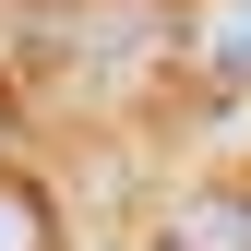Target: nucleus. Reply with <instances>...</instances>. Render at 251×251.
I'll list each match as a JSON object with an SVG mask.
<instances>
[{"label":"nucleus","mask_w":251,"mask_h":251,"mask_svg":"<svg viewBox=\"0 0 251 251\" xmlns=\"http://www.w3.org/2000/svg\"><path fill=\"white\" fill-rule=\"evenodd\" d=\"M0 251H60L48 239V203L24 192V179H0Z\"/></svg>","instance_id":"nucleus-1"}]
</instances>
